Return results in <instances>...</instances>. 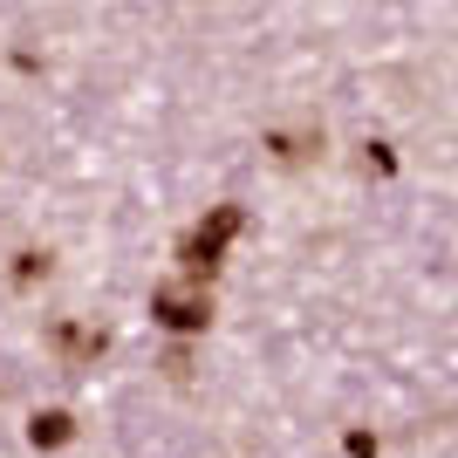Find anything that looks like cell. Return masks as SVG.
<instances>
[{
  "label": "cell",
  "mask_w": 458,
  "mask_h": 458,
  "mask_svg": "<svg viewBox=\"0 0 458 458\" xmlns=\"http://www.w3.org/2000/svg\"><path fill=\"white\" fill-rule=\"evenodd\" d=\"M233 233H240V206H212L206 219L185 233L178 260H185L191 281H212V274H219V260H226V247H233Z\"/></svg>",
  "instance_id": "obj_1"
},
{
  "label": "cell",
  "mask_w": 458,
  "mask_h": 458,
  "mask_svg": "<svg viewBox=\"0 0 458 458\" xmlns=\"http://www.w3.org/2000/svg\"><path fill=\"white\" fill-rule=\"evenodd\" d=\"M151 315L172 335H199V328L212 322V294L199 281H172V287H151Z\"/></svg>",
  "instance_id": "obj_2"
},
{
  "label": "cell",
  "mask_w": 458,
  "mask_h": 458,
  "mask_svg": "<svg viewBox=\"0 0 458 458\" xmlns=\"http://www.w3.org/2000/svg\"><path fill=\"white\" fill-rule=\"evenodd\" d=\"M55 349H62V356H76V363H96V356L110 349V335H103V328H76V322H55Z\"/></svg>",
  "instance_id": "obj_3"
},
{
  "label": "cell",
  "mask_w": 458,
  "mask_h": 458,
  "mask_svg": "<svg viewBox=\"0 0 458 458\" xmlns=\"http://www.w3.org/2000/svg\"><path fill=\"white\" fill-rule=\"evenodd\" d=\"M76 438V418H69V411H41L35 424H28V445H35V452H55V445H69Z\"/></svg>",
  "instance_id": "obj_4"
},
{
  "label": "cell",
  "mask_w": 458,
  "mask_h": 458,
  "mask_svg": "<svg viewBox=\"0 0 458 458\" xmlns=\"http://www.w3.org/2000/svg\"><path fill=\"white\" fill-rule=\"evenodd\" d=\"M267 151L281 165H308V157H322V131H281V137H267Z\"/></svg>",
  "instance_id": "obj_5"
},
{
  "label": "cell",
  "mask_w": 458,
  "mask_h": 458,
  "mask_svg": "<svg viewBox=\"0 0 458 458\" xmlns=\"http://www.w3.org/2000/svg\"><path fill=\"white\" fill-rule=\"evenodd\" d=\"M41 274H48V253H21V260H14V281H21V287L41 281Z\"/></svg>",
  "instance_id": "obj_6"
},
{
  "label": "cell",
  "mask_w": 458,
  "mask_h": 458,
  "mask_svg": "<svg viewBox=\"0 0 458 458\" xmlns=\"http://www.w3.org/2000/svg\"><path fill=\"white\" fill-rule=\"evenodd\" d=\"M363 165H369V172H383V178L397 172V157H390V144H369V151H363Z\"/></svg>",
  "instance_id": "obj_7"
},
{
  "label": "cell",
  "mask_w": 458,
  "mask_h": 458,
  "mask_svg": "<svg viewBox=\"0 0 458 458\" xmlns=\"http://www.w3.org/2000/svg\"><path fill=\"white\" fill-rule=\"evenodd\" d=\"M349 458H377V438H369V431H349Z\"/></svg>",
  "instance_id": "obj_8"
}]
</instances>
